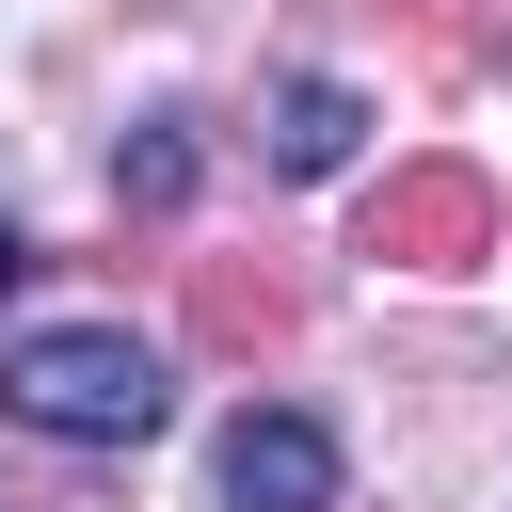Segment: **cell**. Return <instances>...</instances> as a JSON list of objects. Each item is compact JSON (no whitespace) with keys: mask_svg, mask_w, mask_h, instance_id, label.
<instances>
[{"mask_svg":"<svg viewBox=\"0 0 512 512\" xmlns=\"http://www.w3.org/2000/svg\"><path fill=\"white\" fill-rule=\"evenodd\" d=\"M0 416H32L48 448H144L160 432V352L112 320H48L0 352Z\"/></svg>","mask_w":512,"mask_h":512,"instance_id":"obj_1","label":"cell"},{"mask_svg":"<svg viewBox=\"0 0 512 512\" xmlns=\"http://www.w3.org/2000/svg\"><path fill=\"white\" fill-rule=\"evenodd\" d=\"M352 256H384V272H480V256H496V176L400 160V176L352 208Z\"/></svg>","mask_w":512,"mask_h":512,"instance_id":"obj_2","label":"cell"},{"mask_svg":"<svg viewBox=\"0 0 512 512\" xmlns=\"http://www.w3.org/2000/svg\"><path fill=\"white\" fill-rule=\"evenodd\" d=\"M224 512H336V432L288 400L224 416Z\"/></svg>","mask_w":512,"mask_h":512,"instance_id":"obj_3","label":"cell"},{"mask_svg":"<svg viewBox=\"0 0 512 512\" xmlns=\"http://www.w3.org/2000/svg\"><path fill=\"white\" fill-rule=\"evenodd\" d=\"M288 320H304V288H288L272 256H192V336H208L224 368H272Z\"/></svg>","mask_w":512,"mask_h":512,"instance_id":"obj_4","label":"cell"},{"mask_svg":"<svg viewBox=\"0 0 512 512\" xmlns=\"http://www.w3.org/2000/svg\"><path fill=\"white\" fill-rule=\"evenodd\" d=\"M352 144H368V96H352V80H288V96H272V160H288V176H336Z\"/></svg>","mask_w":512,"mask_h":512,"instance_id":"obj_5","label":"cell"},{"mask_svg":"<svg viewBox=\"0 0 512 512\" xmlns=\"http://www.w3.org/2000/svg\"><path fill=\"white\" fill-rule=\"evenodd\" d=\"M112 192H128V208H176V192H192V128L160 112V128H144V144L112 160Z\"/></svg>","mask_w":512,"mask_h":512,"instance_id":"obj_6","label":"cell"},{"mask_svg":"<svg viewBox=\"0 0 512 512\" xmlns=\"http://www.w3.org/2000/svg\"><path fill=\"white\" fill-rule=\"evenodd\" d=\"M16 272H32V240H16V224H0V288H16Z\"/></svg>","mask_w":512,"mask_h":512,"instance_id":"obj_7","label":"cell"}]
</instances>
